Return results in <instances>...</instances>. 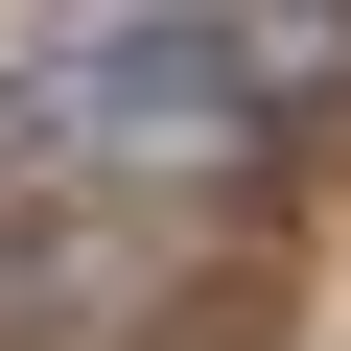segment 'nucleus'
Listing matches in <instances>:
<instances>
[{"instance_id":"f257e3e1","label":"nucleus","mask_w":351,"mask_h":351,"mask_svg":"<svg viewBox=\"0 0 351 351\" xmlns=\"http://www.w3.org/2000/svg\"><path fill=\"white\" fill-rule=\"evenodd\" d=\"M328 94V0H47V47L0 71V164H141L211 188Z\"/></svg>"}]
</instances>
